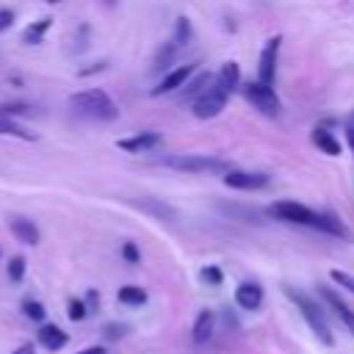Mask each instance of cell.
Instances as JSON below:
<instances>
[{"instance_id":"6da1fadb","label":"cell","mask_w":354,"mask_h":354,"mask_svg":"<svg viewBox=\"0 0 354 354\" xmlns=\"http://www.w3.org/2000/svg\"><path fill=\"white\" fill-rule=\"evenodd\" d=\"M285 296L299 307V313H301V318L307 321L310 332H313L324 346H332V343H335V335H332L329 318H326V313L321 310V304H318L315 299H310L307 293H301L299 288H290V285H285Z\"/></svg>"},{"instance_id":"7a4b0ae2","label":"cell","mask_w":354,"mask_h":354,"mask_svg":"<svg viewBox=\"0 0 354 354\" xmlns=\"http://www.w3.org/2000/svg\"><path fill=\"white\" fill-rule=\"evenodd\" d=\"M69 105L75 108V113L88 116V119H97V122H113L119 116L116 102L102 88H83V91H77V94L69 97Z\"/></svg>"},{"instance_id":"3957f363","label":"cell","mask_w":354,"mask_h":354,"mask_svg":"<svg viewBox=\"0 0 354 354\" xmlns=\"http://www.w3.org/2000/svg\"><path fill=\"white\" fill-rule=\"evenodd\" d=\"M158 163H163V166H169L174 171H185V174H224L227 169H232V163L218 158V155H196V152L166 155Z\"/></svg>"},{"instance_id":"277c9868","label":"cell","mask_w":354,"mask_h":354,"mask_svg":"<svg viewBox=\"0 0 354 354\" xmlns=\"http://www.w3.org/2000/svg\"><path fill=\"white\" fill-rule=\"evenodd\" d=\"M266 213L279 218V221L299 224V227H313V230H318V218H321V210H313V207H307L301 202H293V199H277V202L268 205Z\"/></svg>"},{"instance_id":"5b68a950","label":"cell","mask_w":354,"mask_h":354,"mask_svg":"<svg viewBox=\"0 0 354 354\" xmlns=\"http://www.w3.org/2000/svg\"><path fill=\"white\" fill-rule=\"evenodd\" d=\"M227 100H230V94L210 77V83L194 97V102H191V108H194V116L196 119H213V116H218L224 108H227Z\"/></svg>"},{"instance_id":"8992f818","label":"cell","mask_w":354,"mask_h":354,"mask_svg":"<svg viewBox=\"0 0 354 354\" xmlns=\"http://www.w3.org/2000/svg\"><path fill=\"white\" fill-rule=\"evenodd\" d=\"M238 88L243 91V97H246L260 113H266V116H279L282 102H279V97H277V91H274L271 86H266V83H260V80H246V83H241Z\"/></svg>"},{"instance_id":"52a82bcc","label":"cell","mask_w":354,"mask_h":354,"mask_svg":"<svg viewBox=\"0 0 354 354\" xmlns=\"http://www.w3.org/2000/svg\"><path fill=\"white\" fill-rule=\"evenodd\" d=\"M279 44H282V36H279V33H274L271 39H266V44H263V50H260V61H257V80H260V83H266V86H274Z\"/></svg>"},{"instance_id":"ba28073f","label":"cell","mask_w":354,"mask_h":354,"mask_svg":"<svg viewBox=\"0 0 354 354\" xmlns=\"http://www.w3.org/2000/svg\"><path fill=\"white\" fill-rule=\"evenodd\" d=\"M224 185L235 188V191H260L268 185V174L263 171H241V169H227L224 174Z\"/></svg>"},{"instance_id":"9c48e42d","label":"cell","mask_w":354,"mask_h":354,"mask_svg":"<svg viewBox=\"0 0 354 354\" xmlns=\"http://www.w3.org/2000/svg\"><path fill=\"white\" fill-rule=\"evenodd\" d=\"M158 144H160V133H155V130H141V133H136V136H130V138H119V141H116V147H119L122 152H130V155L149 152V149H155Z\"/></svg>"},{"instance_id":"30bf717a","label":"cell","mask_w":354,"mask_h":354,"mask_svg":"<svg viewBox=\"0 0 354 354\" xmlns=\"http://www.w3.org/2000/svg\"><path fill=\"white\" fill-rule=\"evenodd\" d=\"M191 75H194V64H183V66L169 69V72H166V77L152 88V97H163V94H169V91L180 88Z\"/></svg>"},{"instance_id":"8fae6325","label":"cell","mask_w":354,"mask_h":354,"mask_svg":"<svg viewBox=\"0 0 354 354\" xmlns=\"http://www.w3.org/2000/svg\"><path fill=\"white\" fill-rule=\"evenodd\" d=\"M213 332H216V313L213 310H199V315L194 318V326H191V340L196 346H207Z\"/></svg>"},{"instance_id":"7c38bea8","label":"cell","mask_w":354,"mask_h":354,"mask_svg":"<svg viewBox=\"0 0 354 354\" xmlns=\"http://www.w3.org/2000/svg\"><path fill=\"white\" fill-rule=\"evenodd\" d=\"M8 230H11V235L19 241V243H25V246H36L39 243V227L30 221V218H25V216H14L11 221H8Z\"/></svg>"},{"instance_id":"4fadbf2b","label":"cell","mask_w":354,"mask_h":354,"mask_svg":"<svg viewBox=\"0 0 354 354\" xmlns=\"http://www.w3.org/2000/svg\"><path fill=\"white\" fill-rule=\"evenodd\" d=\"M318 230L332 235V238H340V241H351V230L346 227V221H340L337 213L332 210H321V218H318Z\"/></svg>"},{"instance_id":"5bb4252c","label":"cell","mask_w":354,"mask_h":354,"mask_svg":"<svg viewBox=\"0 0 354 354\" xmlns=\"http://www.w3.org/2000/svg\"><path fill=\"white\" fill-rule=\"evenodd\" d=\"M235 301L243 310H260V304H263V288L257 282H241L235 288Z\"/></svg>"},{"instance_id":"9a60e30c","label":"cell","mask_w":354,"mask_h":354,"mask_svg":"<svg viewBox=\"0 0 354 354\" xmlns=\"http://www.w3.org/2000/svg\"><path fill=\"white\" fill-rule=\"evenodd\" d=\"M36 340H39L47 351H58V348H64V346L69 343V335H66L61 326H55V324H41Z\"/></svg>"},{"instance_id":"2e32d148","label":"cell","mask_w":354,"mask_h":354,"mask_svg":"<svg viewBox=\"0 0 354 354\" xmlns=\"http://www.w3.org/2000/svg\"><path fill=\"white\" fill-rule=\"evenodd\" d=\"M318 290H321V296H324V299L329 301V307H332V310L337 313V318H340V321L346 324V329H348V332L354 335V310H351V307H348V304H346V301H343V299H340L337 293H332V290H329L326 285H321Z\"/></svg>"},{"instance_id":"e0dca14e","label":"cell","mask_w":354,"mask_h":354,"mask_svg":"<svg viewBox=\"0 0 354 354\" xmlns=\"http://www.w3.org/2000/svg\"><path fill=\"white\" fill-rule=\"evenodd\" d=\"M227 94H232V91H238V86H241V69H238V64L235 61H227L218 72H216V77H213Z\"/></svg>"},{"instance_id":"ac0fdd59","label":"cell","mask_w":354,"mask_h":354,"mask_svg":"<svg viewBox=\"0 0 354 354\" xmlns=\"http://www.w3.org/2000/svg\"><path fill=\"white\" fill-rule=\"evenodd\" d=\"M136 207H141L144 213H149L155 218H163V221H174L177 218V210L163 199H138Z\"/></svg>"},{"instance_id":"d6986e66","label":"cell","mask_w":354,"mask_h":354,"mask_svg":"<svg viewBox=\"0 0 354 354\" xmlns=\"http://www.w3.org/2000/svg\"><path fill=\"white\" fill-rule=\"evenodd\" d=\"M310 138H313V144H315L324 155H332V158L340 155V141H337L335 133H329L326 127H315V130L310 133Z\"/></svg>"},{"instance_id":"ffe728a7","label":"cell","mask_w":354,"mask_h":354,"mask_svg":"<svg viewBox=\"0 0 354 354\" xmlns=\"http://www.w3.org/2000/svg\"><path fill=\"white\" fill-rule=\"evenodd\" d=\"M50 25H53L50 17H41V19H36L33 25H28V28L22 30V44H41V41H44V33L50 30Z\"/></svg>"},{"instance_id":"44dd1931","label":"cell","mask_w":354,"mask_h":354,"mask_svg":"<svg viewBox=\"0 0 354 354\" xmlns=\"http://www.w3.org/2000/svg\"><path fill=\"white\" fill-rule=\"evenodd\" d=\"M116 299L127 307H141V304H147V290L138 288V285H122L116 290Z\"/></svg>"},{"instance_id":"7402d4cb","label":"cell","mask_w":354,"mask_h":354,"mask_svg":"<svg viewBox=\"0 0 354 354\" xmlns=\"http://www.w3.org/2000/svg\"><path fill=\"white\" fill-rule=\"evenodd\" d=\"M177 53H180V50H177L171 41H166V44H163V47L155 53V58H152V69H155V72H163V69H169V66L174 64Z\"/></svg>"},{"instance_id":"603a6c76","label":"cell","mask_w":354,"mask_h":354,"mask_svg":"<svg viewBox=\"0 0 354 354\" xmlns=\"http://www.w3.org/2000/svg\"><path fill=\"white\" fill-rule=\"evenodd\" d=\"M210 83V75L207 72H199V75H194V80H185L180 88H183V94H180V100H194L205 86Z\"/></svg>"},{"instance_id":"cb8c5ba5","label":"cell","mask_w":354,"mask_h":354,"mask_svg":"<svg viewBox=\"0 0 354 354\" xmlns=\"http://www.w3.org/2000/svg\"><path fill=\"white\" fill-rule=\"evenodd\" d=\"M191 36H194V30H191V22H188L185 17H177V25H174V36H171V44H174L177 50H183V47H188Z\"/></svg>"},{"instance_id":"d4e9b609","label":"cell","mask_w":354,"mask_h":354,"mask_svg":"<svg viewBox=\"0 0 354 354\" xmlns=\"http://www.w3.org/2000/svg\"><path fill=\"white\" fill-rule=\"evenodd\" d=\"M0 136H14V138H25V141H33L36 136L33 133H28L25 127H19L14 119H8V116H0Z\"/></svg>"},{"instance_id":"484cf974","label":"cell","mask_w":354,"mask_h":354,"mask_svg":"<svg viewBox=\"0 0 354 354\" xmlns=\"http://www.w3.org/2000/svg\"><path fill=\"white\" fill-rule=\"evenodd\" d=\"M25 268H28L25 257H22V254H14V257L8 260V279H11V282H22V279H25Z\"/></svg>"},{"instance_id":"4316f807","label":"cell","mask_w":354,"mask_h":354,"mask_svg":"<svg viewBox=\"0 0 354 354\" xmlns=\"http://www.w3.org/2000/svg\"><path fill=\"white\" fill-rule=\"evenodd\" d=\"M199 279H202L205 285H213V288H216V285L224 282V271H221L218 266H202V268H199Z\"/></svg>"},{"instance_id":"83f0119b","label":"cell","mask_w":354,"mask_h":354,"mask_svg":"<svg viewBox=\"0 0 354 354\" xmlns=\"http://www.w3.org/2000/svg\"><path fill=\"white\" fill-rule=\"evenodd\" d=\"M22 313H25V318H30V321H36V324L44 321V315H47V313H44V304L36 301V299H25V301H22Z\"/></svg>"},{"instance_id":"f1b7e54d","label":"cell","mask_w":354,"mask_h":354,"mask_svg":"<svg viewBox=\"0 0 354 354\" xmlns=\"http://www.w3.org/2000/svg\"><path fill=\"white\" fill-rule=\"evenodd\" d=\"M66 315H69V321H83V318L88 315L86 301H83V299H69V304H66Z\"/></svg>"},{"instance_id":"f546056e","label":"cell","mask_w":354,"mask_h":354,"mask_svg":"<svg viewBox=\"0 0 354 354\" xmlns=\"http://www.w3.org/2000/svg\"><path fill=\"white\" fill-rule=\"evenodd\" d=\"M127 332H130V329H127L124 324H105V326H102V337L111 340V343H113V340H122Z\"/></svg>"},{"instance_id":"4dcf8cb0","label":"cell","mask_w":354,"mask_h":354,"mask_svg":"<svg viewBox=\"0 0 354 354\" xmlns=\"http://www.w3.org/2000/svg\"><path fill=\"white\" fill-rule=\"evenodd\" d=\"M329 277H332V282H337L340 288H346L348 293H354V277H351V274H346V271H340V268H332Z\"/></svg>"},{"instance_id":"1f68e13d","label":"cell","mask_w":354,"mask_h":354,"mask_svg":"<svg viewBox=\"0 0 354 354\" xmlns=\"http://www.w3.org/2000/svg\"><path fill=\"white\" fill-rule=\"evenodd\" d=\"M122 257H124L127 263H133V266H136V263L141 260V252H138V246H136L133 241H124V243H122Z\"/></svg>"},{"instance_id":"d6a6232c","label":"cell","mask_w":354,"mask_h":354,"mask_svg":"<svg viewBox=\"0 0 354 354\" xmlns=\"http://www.w3.org/2000/svg\"><path fill=\"white\" fill-rule=\"evenodd\" d=\"M14 25V11L11 8H0V33L8 30Z\"/></svg>"},{"instance_id":"836d02e7","label":"cell","mask_w":354,"mask_h":354,"mask_svg":"<svg viewBox=\"0 0 354 354\" xmlns=\"http://www.w3.org/2000/svg\"><path fill=\"white\" fill-rule=\"evenodd\" d=\"M102 69H105V61H100V64H91L88 69H80L77 75H80V77H86V75H94V72H102Z\"/></svg>"},{"instance_id":"e575fe53","label":"cell","mask_w":354,"mask_h":354,"mask_svg":"<svg viewBox=\"0 0 354 354\" xmlns=\"http://www.w3.org/2000/svg\"><path fill=\"white\" fill-rule=\"evenodd\" d=\"M86 310H88V313L97 310V290H88V296H86Z\"/></svg>"},{"instance_id":"d590c367","label":"cell","mask_w":354,"mask_h":354,"mask_svg":"<svg viewBox=\"0 0 354 354\" xmlns=\"http://www.w3.org/2000/svg\"><path fill=\"white\" fill-rule=\"evenodd\" d=\"M346 138H348V147H351V152H354V116H351L348 124H346Z\"/></svg>"},{"instance_id":"8d00e7d4","label":"cell","mask_w":354,"mask_h":354,"mask_svg":"<svg viewBox=\"0 0 354 354\" xmlns=\"http://www.w3.org/2000/svg\"><path fill=\"white\" fill-rule=\"evenodd\" d=\"M14 354H36V346H33V343H22Z\"/></svg>"},{"instance_id":"74e56055","label":"cell","mask_w":354,"mask_h":354,"mask_svg":"<svg viewBox=\"0 0 354 354\" xmlns=\"http://www.w3.org/2000/svg\"><path fill=\"white\" fill-rule=\"evenodd\" d=\"M77 354H108V351H105V346H91V348H83V351H77Z\"/></svg>"},{"instance_id":"f35d334b","label":"cell","mask_w":354,"mask_h":354,"mask_svg":"<svg viewBox=\"0 0 354 354\" xmlns=\"http://www.w3.org/2000/svg\"><path fill=\"white\" fill-rule=\"evenodd\" d=\"M105 3H116V0H105Z\"/></svg>"}]
</instances>
